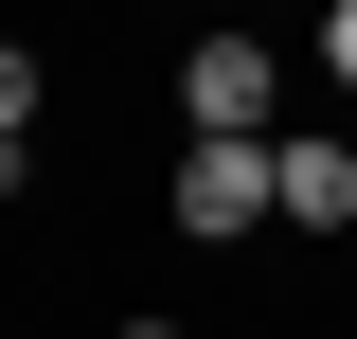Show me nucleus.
<instances>
[{
	"mask_svg": "<svg viewBox=\"0 0 357 339\" xmlns=\"http://www.w3.org/2000/svg\"><path fill=\"white\" fill-rule=\"evenodd\" d=\"M161 214L197 250H268L286 232V126H178L161 143Z\"/></svg>",
	"mask_w": 357,
	"mask_h": 339,
	"instance_id": "obj_1",
	"label": "nucleus"
},
{
	"mask_svg": "<svg viewBox=\"0 0 357 339\" xmlns=\"http://www.w3.org/2000/svg\"><path fill=\"white\" fill-rule=\"evenodd\" d=\"M107 339H197V322H161V303H126V322H107Z\"/></svg>",
	"mask_w": 357,
	"mask_h": 339,
	"instance_id": "obj_5",
	"label": "nucleus"
},
{
	"mask_svg": "<svg viewBox=\"0 0 357 339\" xmlns=\"http://www.w3.org/2000/svg\"><path fill=\"white\" fill-rule=\"evenodd\" d=\"M286 232H321V250L357 232V143L340 126H286Z\"/></svg>",
	"mask_w": 357,
	"mask_h": 339,
	"instance_id": "obj_3",
	"label": "nucleus"
},
{
	"mask_svg": "<svg viewBox=\"0 0 357 339\" xmlns=\"http://www.w3.org/2000/svg\"><path fill=\"white\" fill-rule=\"evenodd\" d=\"M321 89L357 107V0H321Z\"/></svg>",
	"mask_w": 357,
	"mask_h": 339,
	"instance_id": "obj_4",
	"label": "nucleus"
},
{
	"mask_svg": "<svg viewBox=\"0 0 357 339\" xmlns=\"http://www.w3.org/2000/svg\"><path fill=\"white\" fill-rule=\"evenodd\" d=\"M178 126H286V54L250 36V18H215V36H178Z\"/></svg>",
	"mask_w": 357,
	"mask_h": 339,
	"instance_id": "obj_2",
	"label": "nucleus"
}]
</instances>
